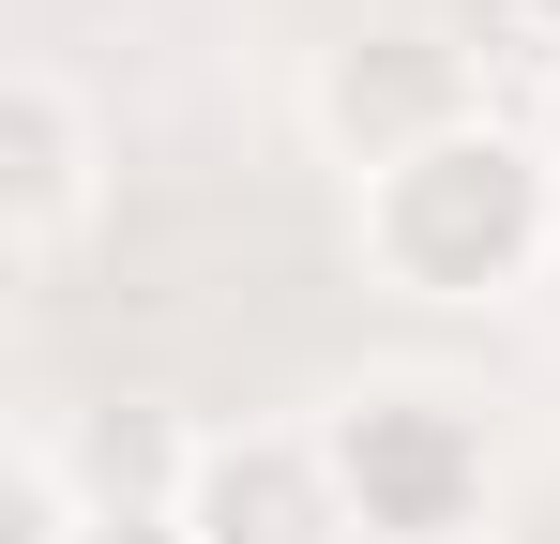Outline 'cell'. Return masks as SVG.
<instances>
[{"label": "cell", "instance_id": "1", "mask_svg": "<svg viewBox=\"0 0 560 544\" xmlns=\"http://www.w3.org/2000/svg\"><path fill=\"white\" fill-rule=\"evenodd\" d=\"M546 243H560V152L515 121H455V137L364 167V258L424 303H500L546 272Z\"/></svg>", "mask_w": 560, "mask_h": 544}, {"label": "cell", "instance_id": "2", "mask_svg": "<svg viewBox=\"0 0 560 544\" xmlns=\"http://www.w3.org/2000/svg\"><path fill=\"white\" fill-rule=\"evenodd\" d=\"M318 453H334L349 530H378V544H455L469 515H485V424H469L455 393H424V378L349 393V409L318 424Z\"/></svg>", "mask_w": 560, "mask_h": 544}, {"label": "cell", "instance_id": "3", "mask_svg": "<svg viewBox=\"0 0 560 544\" xmlns=\"http://www.w3.org/2000/svg\"><path fill=\"white\" fill-rule=\"evenodd\" d=\"M167 515L197 544H349V499H334V453L288 439V424H228L167 469Z\"/></svg>", "mask_w": 560, "mask_h": 544}, {"label": "cell", "instance_id": "4", "mask_svg": "<svg viewBox=\"0 0 560 544\" xmlns=\"http://www.w3.org/2000/svg\"><path fill=\"white\" fill-rule=\"evenodd\" d=\"M77 227H92V106L46 61H15L0 76V258L46 272Z\"/></svg>", "mask_w": 560, "mask_h": 544}, {"label": "cell", "instance_id": "5", "mask_svg": "<svg viewBox=\"0 0 560 544\" xmlns=\"http://www.w3.org/2000/svg\"><path fill=\"white\" fill-rule=\"evenodd\" d=\"M455 121H485V106H469V61L440 46V31H378L364 61H334V137H349L364 167L455 137Z\"/></svg>", "mask_w": 560, "mask_h": 544}, {"label": "cell", "instance_id": "6", "mask_svg": "<svg viewBox=\"0 0 560 544\" xmlns=\"http://www.w3.org/2000/svg\"><path fill=\"white\" fill-rule=\"evenodd\" d=\"M15 544H197L167 499H77L61 453H15Z\"/></svg>", "mask_w": 560, "mask_h": 544}, {"label": "cell", "instance_id": "7", "mask_svg": "<svg viewBox=\"0 0 560 544\" xmlns=\"http://www.w3.org/2000/svg\"><path fill=\"white\" fill-rule=\"evenodd\" d=\"M500 15H515V31H546V46H560V0H500Z\"/></svg>", "mask_w": 560, "mask_h": 544}, {"label": "cell", "instance_id": "8", "mask_svg": "<svg viewBox=\"0 0 560 544\" xmlns=\"http://www.w3.org/2000/svg\"><path fill=\"white\" fill-rule=\"evenodd\" d=\"M546 152H560V61H546Z\"/></svg>", "mask_w": 560, "mask_h": 544}]
</instances>
